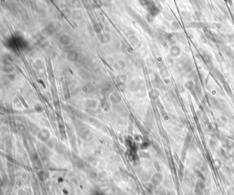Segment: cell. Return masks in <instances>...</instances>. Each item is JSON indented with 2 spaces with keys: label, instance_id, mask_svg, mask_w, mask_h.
I'll return each instance as SVG.
<instances>
[{
  "label": "cell",
  "instance_id": "30",
  "mask_svg": "<svg viewBox=\"0 0 234 195\" xmlns=\"http://www.w3.org/2000/svg\"><path fill=\"white\" fill-rule=\"evenodd\" d=\"M91 195H108V194H105V193L103 192H102V191L98 190V191H95L94 192L92 193V194H91Z\"/></svg>",
  "mask_w": 234,
  "mask_h": 195
},
{
  "label": "cell",
  "instance_id": "6",
  "mask_svg": "<svg viewBox=\"0 0 234 195\" xmlns=\"http://www.w3.org/2000/svg\"><path fill=\"white\" fill-rule=\"evenodd\" d=\"M170 55L172 57H177L181 53V48L178 46L172 45L170 48Z\"/></svg>",
  "mask_w": 234,
  "mask_h": 195
},
{
  "label": "cell",
  "instance_id": "13",
  "mask_svg": "<svg viewBox=\"0 0 234 195\" xmlns=\"http://www.w3.org/2000/svg\"><path fill=\"white\" fill-rule=\"evenodd\" d=\"M149 96L152 99H157L159 96V92L157 90H152L150 92H149Z\"/></svg>",
  "mask_w": 234,
  "mask_h": 195
},
{
  "label": "cell",
  "instance_id": "21",
  "mask_svg": "<svg viewBox=\"0 0 234 195\" xmlns=\"http://www.w3.org/2000/svg\"><path fill=\"white\" fill-rule=\"evenodd\" d=\"M194 192L195 195H203V190H202L201 189H200L199 188H198L197 186H195L194 190Z\"/></svg>",
  "mask_w": 234,
  "mask_h": 195
},
{
  "label": "cell",
  "instance_id": "7",
  "mask_svg": "<svg viewBox=\"0 0 234 195\" xmlns=\"http://www.w3.org/2000/svg\"><path fill=\"white\" fill-rule=\"evenodd\" d=\"M212 71H213V73L215 75L216 78L218 79V80H220L221 82V83H223L224 82H225V79L223 76V75L221 73V72L219 71V70L216 69H212Z\"/></svg>",
  "mask_w": 234,
  "mask_h": 195
},
{
  "label": "cell",
  "instance_id": "5",
  "mask_svg": "<svg viewBox=\"0 0 234 195\" xmlns=\"http://www.w3.org/2000/svg\"><path fill=\"white\" fill-rule=\"evenodd\" d=\"M193 64L189 60H185L183 63L182 69L185 73H190L193 69Z\"/></svg>",
  "mask_w": 234,
  "mask_h": 195
},
{
  "label": "cell",
  "instance_id": "15",
  "mask_svg": "<svg viewBox=\"0 0 234 195\" xmlns=\"http://www.w3.org/2000/svg\"><path fill=\"white\" fill-rule=\"evenodd\" d=\"M110 99L111 101L113 102V103H118L119 101H120V97L119 96V95L117 94H113L110 96Z\"/></svg>",
  "mask_w": 234,
  "mask_h": 195
},
{
  "label": "cell",
  "instance_id": "34",
  "mask_svg": "<svg viewBox=\"0 0 234 195\" xmlns=\"http://www.w3.org/2000/svg\"><path fill=\"white\" fill-rule=\"evenodd\" d=\"M167 195H171V194H169V193H168V194H167Z\"/></svg>",
  "mask_w": 234,
  "mask_h": 195
},
{
  "label": "cell",
  "instance_id": "12",
  "mask_svg": "<svg viewBox=\"0 0 234 195\" xmlns=\"http://www.w3.org/2000/svg\"><path fill=\"white\" fill-rule=\"evenodd\" d=\"M82 90L85 93H89L93 90V86L90 83H88L85 85H84L82 88Z\"/></svg>",
  "mask_w": 234,
  "mask_h": 195
},
{
  "label": "cell",
  "instance_id": "17",
  "mask_svg": "<svg viewBox=\"0 0 234 195\" xmlns=\"http://www.w3.org/2000/svg\"><path fill=\"white\" fill-rule=\"evenodd\" d=\"M224 143H225V147H226V148H227V149H231V148H233V147H234V143L232 141H231V140H228V139H226L225 140V141H224Z\"/></svg>",
  "mask_w": 234,
  "mask_h": 195
},
{
  "label": "cell",
  "instance_id": "24",
  "mask_svg": "<svg viewBox=\"0 0 234 195\" xmlns=\"http://www.w3.org/2000/svg\"><path fill=\"white\" fill-rule=\"evenodd\" d=\"M118 78H119L118 79L119 83H124L126 81V79H127V77H126V75H120V76H119Z\"/></svg>",
  "mask_w": 234,
  "mask_h": 195
},
{
  "label": "cell",
  "instance_id": "22",
  "mask_svg": "<svg viewBox=\"0 0 234 195\" xmlns=\"http://www.w3.org/2000/svg\"><path fill=\"white\" fill-rule=\"evenodd\" d=\"M181 17H182V18L183 20H185V21L190 20V14H189L188 12H183V13H181Z\"/></svg>",
  "mask_w": 234,
  "mask_h": 195
},
{
  "label": "cell",
  "instance_id": "33",
  "mask_svg": "<svg viewBox=\"0 0 234 195\" xmlns=\"http://www.w3.org/2000/svg\"><path fill=\"white\" fill-rule=\"evenodd\" d=\"M204 195H210V194H209L208 192H205L204 193Z\"/></svg>",
  "mask_w": 234,
  "mask_h": 195
},
{
  "label": "cell",
  "instance_id": "14",
  "mask_svg": "<svg viewBox=\"0 0 234 195\" xmlns=\"http://www.w3.org/2000/svg\"><path fill=\"white\" fill-rule=\"evenodd\" d=\"M195 90H196V93L198 94V96H200L202 94V89H201V86H200L199 82H195V86H194Z\"/></svg>",
  "mask_w": 234,
  "mask_h": 195
},
{
  "label": "cell",
  "instance_id": "16",
  "mask_svg": "<svg viewBox=\"0 0 234 195\" xmlns=\"http://www.w3.org/2000/svg\"><path fill=\"white\" fill-rule=\"evenodd\" d=\"M194 173H195L196 176L200 179V180H202L203 182H205V176L203 175V173H201V171H200V170H198V169H195V170H194Z\"/></svg>",
  "mask_w": 234,
  "mask_h": 195
},
{
  "label": "cell",
  "instance_id": "31",
  "mask_svg": "<svg viewBox=\"0 0 234 195\" xmlns=\"http://www.w3.org/2000/svg\"><path fill=\"white\" fill-rule=\"evenodd\" d=\"M194 14H195V17L197 19H200V17H201V12H200L196 11L194 12Z\"/></svg>",
  "mask_w": 234,
  "mask_h": 195
},
{
  "label": "cell",
  "instance_id": "10",
  "mask_svg": "<svg viewBox=\"0 0 234 195\" xmlns=\"http://www.w3.org/2000/svg\"><path fill=\"white\" fill-rule=\"evenodd\" d=\"M97 101L95 100H93V99H89V100H87L85 101V106L87 108H91V109H93V108H95L97 106Z\"/></svg>",
  "mask_w": 234,
  "mask_h": 195
},
{
  "label": "cell",
  "instance_id": "25",
  "mask_svg": "<svg viewBox=\"0 0 234 195\" xmlns=\"http://www.w3.org/2000/svg\"><path fill=\"white\" fill-rule=\"evenodd\" d=\"M214 164L218 168H220L222 166V162L220 159H214Z\"/></svg>",
  "mask_w": 234,
  "mask_h": 195
},
{
  "label": "cell",
  "instance_id": "23",
  "mask_svg": "<svg viewBox=\"0 0 234 195\" xmlns=\"http://www.w3.org/2000/svg\"><path fill=\"white\" fill-rule=\"evenodd\" d=\"M154 166H155V169L157 170V172L160 173V172L161 171V167L160 164L157 161H155L154 162Z\"/></svg>",
  "mask_w": 234,
  "mask_h": 195
},
{
  "label": "cell",
  "instance_id": "27",
  "mask_svg": "<svg viewBox=\"0 0 234 195\" xmlns=\"http://www.w3.org/2000/svg\"><path fill=\"white\" fill-rule=\"evenodd\" d=\"M227 195H234V187H231L227 190Z\"/></svg>",
  "mask_w": 234,
  "mask_h": 195
},
{
  "label": "cell",
  "instance_id": "2",
  "mask_svg": "<svg viewBox=\"0 0 234 195\" xmlns=\"http://www.w3.org/2000/svg\"><path fill=\"white\" fill-rule=\"evenodd\" d=\"M163 180V175L161 173L157 172L155 174L153 175V177H151V183L153 186H158L159 185Z\"/></svg>",
  "mask_w": 234,
  "mask_h": 195
},
{
  "label": "cell",
  "instance_id": "9",
  "mask_svg": "<svg viewBox=\"0 0 234 195\" xmlns=\"http://www.w3.org/2000/svg\"><path fill=\"white\" fill-rule=\"evenodd\" d=\"M90 134L91 133L89 132V130L87 129V128H82L80 130V132H79L80 136L82 138H83V139H87L88 137L89 136Z\"/></svg>",
  "mask_w": 234,
  "mask_h": 195
},
{
  "label": "cell",
  "instance_id": "3",
  "mask_svg": "<svg viewBox=\"0 0 234 195\" xmlns=\"http://www.w3.org/2000/svg\"><path fill=\"white\" fill-rule=\"evenodd\" d=\"M50 137V133L49 132V131L45 129L39 131L38 133V138H39V140H41V141L43 142H46L47 140H49Z\"/></svg>",
  "mask_w": 234,
  "mask_h": 195
},
{
  "label": "cell",
  "instance_id": "32",
  "mask_svg": "<svg viewBox=\"0 0 234 195\" xmlns=\"http://www.w3.org/2000/svg\"><path fill=\"white\" fill-rule=\"evenodd\" d=\"M166 84H169L170 83V79H166Z\"/></svg>",
  "mask_w": 234,
  "mask_h": 195
},
{
  "label": "cell",
  "instance_id": "8",
  "mask_svg": "<svg viewBox=\"0 0 234 195\" xmlns=\"http://www.w3.org/2000/svg\"><path fill=\"white\" fill-rule=\"evenodd\" d=\"M223 84V88H224V89H225V92H227V94L230 96V97H231V98H233V92H232L231 88L230 87L229 84L228 83L227 81H225L224 82Z\"/></svg>",
  "mask_w": 234,
  "mask_h": 195
},
{
  "label": "cell",
  "instance_id": "18",
  "mask_svg": "<svg viewBox=\"0 0 234 195\" xmlns=\"http://www.w3.org/2000/svg\"><path fill=\"white\" fill-rule=\"evenodd\" d=\"M195 186H197V187L199 188L200 189H201L202 190H203V191L205 190V183H204V182L202 181V180H198V182H196V184Z\"/></svg>",
  "mask_w": 234,
  "mask_h": 195
},
{
  "label": "cell",
  "instance_id": "35",
  "mask_svg": "<svg viewBox=\"0 0 234 195\" xmlns=\"http://www.w3.org/2000/svg\"><path fill=\"white\" fill-rule=\"evenodd\" d=\"M233 161H234V159H233Z\"/></svg>",
  "mask_w": 234,
  "mask_h": 195
},
{
  "label": "cell",
  "instance_id": "26",
  "mask_svg": "<svg viewBox=\"0 0 234 195\" xmlns=\"http://www.w3.org/2000/svg\"><path fill=\"white\" fill-rule=\"evenodd\" d=\"M219 155H221V157H223V158H225V159H227V154H226V153L223 149H220V151H219Z\"/></svg>",
  "mask_w": 234,
  "mask_h": 195
},
{
  "label": "cell",
  "instance_id": "20",
  "mask_svg": "<svg viewBox=\"0 0 234 195\" xmlns=\"http://www.w3.org/2000/svg\"><path fill=\"white\" fill-rule=\"evenodd\" d=\"M171 28L172 30H174V31H176V30H178V29H180L181 27H180V25H179V24H178V23L176 22V21H173L172 23Z\"/></svg>",
  "mask_w": 234,
  "mask_h": 195
},
{
  "label": "cell",
  "instance_id": "1",
  "mask_svg": "<svg viewBox=\"0 0 234 195\" xmlns=\"http://www.w3.org/2000/svg\"><path fill=\"white\" fill-rule=\"evenodd\" d=\"M191 142V134L188 133L186 135V136L185 138L184 142H183V146L182 150H181V160L182 162L185 161L186 156H187V152L188 149H189V147H190V144Z\"/></svg>",
  "mask_w": 234,
  "mask_h": 195
},
{
  "label": "cell",
  "instance_id": "4",
  "mask_svg": "<svg viewBox=\"0 0 234 195\" xmlns=\"http://www.w3.org/2000/svg\"><path fill=\"white\" fill-rule=\"evenodd\" d=\"M200 55L206 64H207L209 66L212 65V57L207 52H205L204 50H200Z\"/></svg>",
  "mask_w": 234,
  "mask_h": 195
},
{
  "label": "cell",
  "instance_id": "29",
  "mask_svg": "<svg viewBox=\"0 0 234 195\" xmlns=\"http://www.w3.org/2000/svg\"><path fill=\"white\" fill-rule=\"evenodd\" d=\"M209 145L210 147H212V148L214 149L216 147V142L214 140H211L210 141H209Z\"/></svg>",
  "mask_w": 234,
  "mask_h": 195
},
{
  "label": "cell",
  "instance_id": "28",
  "mask_svg": "<svg viewBox=\"0 0 234 195\" xmlns=\"http://www.w3.org/2000/svg\"><path fill=\"white\" fill-rule=\"evenodd\" d=\"M227 39L229 41L230 43H234V34H229L227 35Z\"/></svg>",
  "mask_w": 234,
  "mask_h": 195
},
{
  "label": "cell",
  "instance_id": "11",
  "mask_svg": "<svg viewBox=\"0 0 234 195\" xmlns=\"http://www.w3.org/2000/svg\"><path fill=\"white\" fill-rule=\"evenodd\" d=\"M173 36L175 37V38L176 40H178L181 43H185V40H185V36L182 33H179V32H178V33H174V34H173Z\"/></svg>",
  "mask_w": 234,
  "mask_h": 195
},
{
  "label": "cell",
  "instance_id": "19",
  "mask_svg": "<svg viewBox=\"0 0 234 195\" xmlns=\"http://www.w3.org/2000/svg\"><path fill=\"white\" fill-rule=\"evenodd\" d=\"M224 52H225V54H227L228 56H229V57H233V51H232V50L229 47L225 46V47H224Z\"/></svg>",
  "mask_w": 234,
  "mask_h": 195
}]
</instances>
